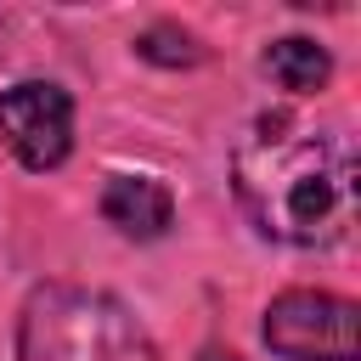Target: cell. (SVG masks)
<instances>
[{"label":"cell","mask_w":361,"mask_h":361,"mask_svg":"<svg viewBox=\"0 0 361 361\" xmlns=\"http://www.w3.org/2000/svg\"><path fill=\"white\" fill-rule=\"evenodd\" d=\"M231 180L248 220L276 243L327 248L355 226V147L333 124L259 113L237 141Z\"/></svg>","instance_id":"cell-1"},{"label":"cell","mask_w":361,"mask_h":361,"mask_svg":"<svg viewBox=\"0 0 361 361\" xmlns=\"http://www.w3.org/2000/svg\"><path fill=\"white\" fill-rule=\"evenodd\" d=\"M17 361H164L147 327L102 288L45 282L17 316Z\"/></svg>","instance_id":"cell-2"},{"label":"cell","mask_w":361,"mask_h":361,"mask_svg":"<svg viewBox=\"0 0 361 361\" xmlns=\"http://www.w3.org/2000/svg\"><path fill=\"white\" fill-rule=\"evenodd\" d=\"M355 299L322 288H288L265 310V344L282 361H355Z\"/></svg>","instance_id":"cell-3"},{"label":"cell","mask_w":361,"mask_h":361,"mask_svg":"<svg viewBox=\"0 0 361 361\" xmlns=\"http://www.w3.org/2000/svg\"><path fill=\"white\" fill-rule=\"evenodd\" d=\"M0 135L6 147L23 158V169L45 175L68 158L73 147V102L62 85L51 79H23L11 90H0Z\"/></svg>","instance_id":"cell-4"},{"label":"cell","mask_w":361,"mask_h":361,"mask_svg":"<svg viewBox=\"0 0 361 361\" xmlns=\"http://www.w3.org/2000/svg\"><path fill=\"white\" fill-rule=\"evenodd\" d=\"M102 220L118 226V231L135 237V243H152V237L169 231L175 197H169V186L152 180V175H113V180L102 186Z\"/></svg>","instance_id":"cell-5"},{"label":"cell","mask_w":361,"mask_h":361,"mask_svg":"<svg viewBox=\"0 0 361 361\" xmlns=\"http://www.w3.org/2000/svg\"><path fill=\"white\" fill-rule=\"evenodd\" d=\"M265 73H271L282 90H322V85L333 79V56H327L316 39L293 34V39H276V45L265 51Z\"/></svg>","instance_id":"cell-6"},{"label":"cell","mask_w":361,"mask_h":361,"mask_svg":"<svg viewBox=\"0 0 361 361\" xmlns=\"http://www.w3.org/2000/svg\"><path fill=\"white\" fill-rule=\"evenodd\" d=\"M135 51H141L147 62H164V68H197V62H203V45H197L186 28H175V23L147 28V34L135 39Z\"/></svg>","instance_id":"cell-7"},{"label":"cell","mask_w":361,"mask_h":361,"mask_svg":"<svg viewBox=\"0 0 361 361\" xmlns=\"http://www.w3.org/2000/svg\"><path fill=\"white\" fill-rule=\"evenodd\" d=\"M197 361H237V355H231V350H203Z\"/></svg>","instance_id":"cell-8"}]
</instances>
